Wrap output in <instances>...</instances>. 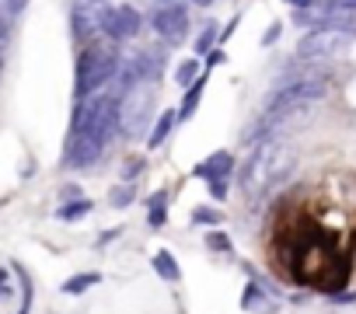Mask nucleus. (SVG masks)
<instances>
[{
  "mask_svg": "<svg viewBox=\"0 0 356 314\" xmlns=\"http://www.w3.org/2000/svg\"><path fill=\"white\" fill-rule=\"evenodd\" d=\"M119 60H122V56H119V42H112V39L91 42V46L77 56V84H74L77 98H88V94L102 91V88L115 77Z\"/></svg>",
  "mask_w": 356,
  "mask_h": 314,
  "instance_id": "obj_2",
  "label": "nucleus"
},
{
  "mask_svg": "<svg viewBox=\"0 0 356 314\" xmlns=\"http://www.w3.org/2000/svg\"><path fill=\"white\" fill-rule=\"evenodd\" d=\"M241 307H245V311H255V314H273V311H276V304L266 297V290H262L259 283H248V286H245Z\"/></svg>",
  "mask_w": 356,
  "mask_h": 314,
  "instance_id": "obj_10",
  "label": "nucleus"
},
{
  "mask_svg": "<svg viewBox=\"0 0 356 314\" xmlns=\"http://www.w3.org/2000/svg\"><path fill=\"white\" fill-rule=\"evenodd\" d=\"M108 15H112L108 0H77L74 4V32H77V39H84V42L105 39Z\"/></svg>",
  "mask_w": 356,
  "mask_h": 314,
  "instance_id": "obj_6",
  "label": "nucleus"
},
{
  "mask_svg": "<svg viewBox=\"0 0 356 314\" xmlns=\"http://www.w3.org/2000/svg\"><path fill=\"white\" fill-rule=\"evenodd\" d=\"M286 4H290V8H314L318 0H286Z\"/></svg>",
  "mask_w": 356,
  "mask_h": 314,
  "instance_id": "obj_28",
  "label": "nucleus"
},
{
  "mask_svg": "<svg viewBox=\"0 0 356 314\" xmlns=\"http://www.w3.org/2000/svg\"><path fill=\"white\" fill-rule=\"evenodd\" d=\"M231 172H234V157L227 150H213L203 165L193 168V175L207 182V189H210L213 199H227V192H231Z\"/></svg>",
  "mask_w": 356,
  "mask_h": 314,
  "instance_id": "obj_7",
  "label": "nucleus"
},
{
  "mask_svg": "<svg viewBox=\"0 0 356 314\" xmlns=\"http://www.w3.org/2000/svg\"><path fill=\"white\" fill-rule=\"evenodd\" d=\"M88 213H91V199H88V196H77V199L56 206V217L67 220V224H70V220H81V217H88Z\"/></svg>",
  "mask_w": 356,
  "mask_h": 314,
  "instance_id": "obj_15",
  "label": "nucleus"
},
{
  "mask_svg": "<svg viewBox=\"0 0 356 314\" xmlns=\"http://www.w3.org/2000/svg\"><path fill=\"white\" fill-rule=\"evenodd\" d=\"M140 172H143V157L129 154V157H126V165H122V179H126V182H133Z\"/></svg>",
  "mask_w": 356,
  "mask_h": 314,
  "instance_id": "obj_23",
  "label": "nucleus"
},
{
  "mask_svg": "<svg viewBox=\"0 0 356 314\" xmlns=\"http://www.w3.org/2000/svg\"><path fill=\"white\" fill-rule=\"evenodd\" d=\"M276 39H280V22H276V25H273V28H269V32L262 35V46H273Z\"/></svg>",
  "mask_w": 356,
  "mask_h": 314,
  "instance_id": "obj_26",
  "label": "nucleus"
},
{
  "mask_svg": "<svg viewBox=\"0 0 356 314\" xmlns=\"http://www.w3.org/2000/svg\"><path fill=\"white\" fill-rule=\"evenodd\" d=\"M293 161H297V154H293L290 143H283V140H262L255 147V154L248 157V165L241 168V175H238L245 196L248 199L266 196L276 182H283L293 172Z\"/></svg>",
  "mask_w": 356,
  "mask_h": 314,
  "instance_id": "obj_1",
  "label": "nucleus"
},
{
  "mask_svg": "<svg viewBox=\"0 0 356 314\" xmlns=\"http://www.w3.org/2000/svg\"><path fill=\"white\" fill-rule=\"evenodd\" d=\"M140 25H143V18H140L136 8H129V4L112 8V15H108V28H105V39H112V42H126V39L140 35Z\"/></svg>",
  "mask_w": 356,
  "mask_h": 314,
  "instance_id": "obj_9",
  "label": "nucleus"
},
{
  "mask_svg": "<svg viewBox=\"0 0 356 314\" xmlns=\"http://www.w3.org/2000/svg\"><path fill=\"white\" fill-rule=\"evenodd\" d=\"M193 4H196V8H210V4H213V0H193Z\"/></svg>",
  "mask_w": 356,
  "mask_h": 314,
  "instance_id": "obj_29",
  "label": "nucleus"
},
{
  "mask_svg": "<svg viewBox=\"0 0 356 314\" xmlns=\"http://www.w3.org/2000/svg\"><path fill=\"white\" fill-rule=\"evenodd\" d=\"M150 105H154V81H140L129 91H122L119 94V133L140 136V129L150 115Z\"/></svg>",
  "mask_w": 356,
  "mask_h": 314,
  "instance_id": "obj_3",
  "label": "nucleus"
},
{
  "mask_svg": "<svg viewBox=\"0 0 356 314\" xmlns=\"http://www.w3.org/2000/svg\"><path fill=\"white\" fill-rule=\"evenodd\" d=\"M175 122H178V112H175V108L161 112V115H157V122H154V129H150V136H147V147H150V150H157V147L171 136Z\"/></svg>",
  "mask_w": 356,
  "mask_h": 314,
  "instance_id": "obj_11",
  "label": "nucleus"
},
{
  "mask_svg": "<svg viewBox=\"0 0 356 314\" xmlns=\"http://www.w3.org/2000/svg\"><path fill=\"white\" fill-rule=\"evenodd\" d=\"M133 199H136V185H133V182H122V185H115V189H112V196H108V203H112L115 210H126Z\"/></svg>",
  "mask_w": 356,
  "mask_h": 314,
  "instance_id": "obj_18",
  "label": "nucleus"
},
{
  "mask_svg": "<svg viewBox=\"0 0 356 314\" xmlns=\"http://www.w3.org/2000/svg\"><path fill=\"white\" fill-rule=\"evenodd\" d=\"M193 224H200V227H217V224H220V213H217L213 206H196V210H193Z\"/></svg>",
  "mask_w": 356,
  "mask_h": 314,
  "instance_id": "obj_20",
  "label": "nucleus"
},
{
  "mask_svg": "<svg viewBox=\"0 0 356 314\" xmlns=\"http://www.w3.org/2000/svg\"><path fill=\"white\" fill-rule=\"evenodd\" d=\"M203 74V67H200V56H193V60H182L178 63V70H175V81L182 84V88H189L196 77Z\"/></svg>",
  "mask_w": 356,
  "mask_h": 314,
  "instance_id": "obj_17",
  "label": "nucleus"
},
{
  "mask_svg": "<svg viewBox=\"0 0 356 314\" xmlns=\"http://www.w3.org/2000/svg\"><path fill=\"white\" fill-rule=\"evenodd\" d=\"M0 70H4V46H0Z\"/></svg>",
  "mask_w": 356,
  "mask_h": 314,
  "instance_id": "obj_30",
  "label": "nucleus"
},
{
  "mask_svg": "<svg viewBox=\"0 0 356 314\" xmlns=\"http://www.w3.org/2000/svg\"><path fill=\"white\" fill-rule=\"evenodd\" d=\"M0 297H11V272L0 269Z\"/></svg>",
  "mask_w": 356,
  "mask_h": 314,
  "instance_id": "obj_25",
  "label": "nucleus"
},
{
  "mask_svg": "<svg viewBox=\"0 0 356 314\" xmlns=\"http://www.w3.org/2000/svg\"><path fill=\"white\" fill-rule=\"evenodd\" d=\"M147 213H150L147 217L150 227H164V220H168V189H161L147 199Z\"/></svg>",
  "mask_w": 356,
  "mask_h": 314,
  "instance_id": "obj_14",
  "label": "nucleus"
},
{
  "mask_svg": "<svg viewBox=\"0 0 356 314\" xmlns=\"http://www.w3.org/2000/svg\"><path fill=\"white\" fill-rule=\"evenodd\" d=\"M105 140L102 136H88V133H70V143H67V168H88L95 165L98 157L105 154Z\"/></svg>",
  "mask_w": 356,
  "mask_h": 314,
  "instance_id": "obj_8",
  "label": "nucleus"
},
{
  "mask_svg": "<svg viewBox=\"0 0 356 314\" xmlns=\"http://www.w3.org/2000/svg\"><path fill=\"white\" fill-rule=\"evenodd\" d=\"M154 272H157L161 279H168V283H178V279H182V269H178V258H175L168 248L154 251Z\"/></svg>",
  "mask_w": 356,
  "mask_h": 314,
  "instance_id": "obj_12",
  "label": "nucleus"
},
{
  "mask_svg": "<svg viewBox=\"0 0 356 314\" xmlns=\"http://www.w3.org/2000/svg\"><path fill=\"white\" fill-rule=\"evenodd\" d=\"M217 35H220V32H217V25L210 22V25H207V28H203V32L196 35V56H207V53L213 49V42H217Z\"/></svg>",
  "mask_w": 356,
  "mask_h": 314,
  "instance_id": "obj_19",
  "label": "nucleus"
},
{
  "mask_svg": "<svg viewBox=\"0 0 356 314\" xmlns=\"http://www.w3.org/2000/svg\"><path fill=\"white\" fill-rule=\"evenodd\" d=\"M349 42H353V32H349V28L314 25V28L297 42V53H300V60H325V56H339V53H346Z\"/></svg>",
  "mask_w": 356,
  "mask_h": 314,
  "instance_id": "obj_4",
  "label": "nucleus"
},
{
  "mask_svg": "<svg viewBox=\"0 0 356 314\" xmlns=\"http://www.w3.org/2000/svg\"><path fill=\"white\" fill-rule=\"evenodd\" d=\"M8 39H11V22L0 18V46H8Z\"/></svg>",
  "mask_w": 356,
  "mask_h": 314,
  "instance_id": "obj_27",
  "label": "nucleus"
},
{
  "mask_svg": "<svg viewBox=\"0 0 356 314\" xmlns=\"http://www.w3.org/2000/svg\"><path fill=\"white\" fill-rule=\"evenodd\" d=\"M321 8H332V11H353V15H356V0H321Z\"/></svg>",
  "mask_w": 356,
  "mask_h": 314,
  "instance_id": "obj_24",
  "label": "nucleus"
},
{
  "mask_svg": "<svg viewBox=\"0 0 356 314\" xmlns=\"http://www.w3.org/2000/svg\"><path fill=\"white\" fill-rule=\"evenodd\" d=\"M102 276L98 272H77V276H70V279H63V293L67 297H77V293H88L95 283H98Z\"/></svg>",
  "mask_w": 356,
  "mask_h": 314,
  "instance_id": "obj_16",
  "label": "nucleus"
},
{
  "mask_svg": "<svg viewBox=\"0 0 356 314\" xmlns=\"http://www.w3.org/2000/svg\"><path fill=\"white\" fill-rule=\"evenodd\" d=\"M207 248H210V251H231V238H227L224 231H210V234H207Z\"/></svg>",
  "mask_w": 356,
  "mask_h": 314,
  "instance_id": "obj_21",
  "label": "nucleus"
},
{
  "mask_svg": "<svg viewBox=\"0 0 356 314\" xmlns=\"http://www.w3.org/2000/svg\"><path fill=\"white\" fill-rule=\"evenodd\" d=\"M207 91V74H200L189 88H186V98H182V108H178V119H189L196 108H200V98Z\"/></svg>",
  "mask_w": 356,
  "mask_h": 314,
  "instance_id": "obj_13",
  "label": "nucleus"
},
{
  "mask_svg": "<svg viewBox=\"0 0 356 314\" xmlns=\"http://www.w3.org/2000/svg\"><path fill=\"white\" fill-rule=\"evenodd\" d=\"M150 25L168 46H178L189 35V11L182 0H157L150 11Z\"/></svg>",
  "mask_w": 356,
  "mask_h": 314,
  "instance_id": "obj_5",
  "label": "nucleus"
},
{
  "mask_svg": "<svg viewBox=\"0 0 356 314\" xmlns=\"http://www.w3.org/2000/svg\"><path fill=\"white\" fill-rule=\"evenodd\" d=\"M29 8V0H0V18H18Z\"/></svg>",
  "mask_w": 356,
  "mask_h": 314,
  "instance_id": "obj_22",
  "label": "nucleus"
}]
</instances>
